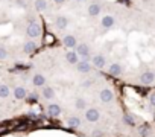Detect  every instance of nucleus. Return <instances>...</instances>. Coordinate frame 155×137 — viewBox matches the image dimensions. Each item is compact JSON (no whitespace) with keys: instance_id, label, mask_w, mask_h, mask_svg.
<instances>
[{"instance_id":"f8f14e48","label":"nucleus","mask_w":155,"mask_h":137,"mask_svg":"<svg viewBox=\"0 0 155 137\" xmlns=\"http://www.w3.org/2000/svg\"><path fill=\"white\" fill-rule=\"evenodd\" d=\"M46 76L43 75V73H35L34 76H32V84L35 85V87H44L46 85Z\"/></svg>"},{"instance_id":"a878e982","label":"nucleus","mask_w":155,"mask_h":137,"mask_svg":"<svg viewBox=\"0 0 155 137\" xmlns=\"http://www.w3.org/2000/svg\"><path fill=\"white\" fill-rule=\"evenodd\" d=\"M17 6H20V8H25L26 5H25V0H17Z\"/></svg>"},{"instance_id":"39448f33","label":"nucleus","mask_w":155,"mask_h":137,"mask_svg":"<svg viewBox=\"0 0 155 137\" xmlns=\"http://www.w3.org/2000/svg\"><path fill=\"white\" fill-rule=\"evenodd\" d=\"M140 82H141L143 85H152V84L155 82V73L150 72V70L143 72L141 76H140Z\"/></svg>"},{"instance_id":"412c9836","label":"nucleus","mask_w":155,"mask_h":137,"mask_svg":"<svg viewBox=\"0 0 155 137\" xmlns=\"http://www.w3.org/2000/svg\"><path fill=\"white\" fill-rule=\"evenodd\" d=\"M9 95H11V89L6 84H0V98L6 99V98H9Z\"/></svg>"},{"instance_id":"6ab92c4d","label":"nucleus","mask_w":155,"mask_h":137,"mask_svg":"<svg viewBox=\"0 0 155 137\" xmlns=\"http://www.w3.org/2000/svg\"><path fill=\"white\" fill-rule=\"evenodd\" d=\"M41 95H43V98H44V99L52 101V99L55 98V90H53L52 87H49V85H44V87H43V90H41Z\"/></svg>"},{"instance_id":"393cba45","label":"nucleus","mask_w":155,"mask_h":137,"mask_svg":"<svg viewBox=\"0 0 155 137\" xmlns=\"http://www.w3.org/2000/svg\"><path fill=\"white\" fill-rule=\"evenodd\" d=\"M91 135H93V137H104V131H101V129H94V131L91 132Z\"/></svg>"},{"instance_id":"b1692460","label":"nucleus","mask_w":155,"mask_h":137,"mask_svg":"<svg viewBox=\"0 0 155 137\" xmlns=\"http://www.w3.org/2000/svg\"><path fill=\"white\" fill-rule=\"evenodd\" d=\"M123 120H125V123H126L128 126H134V117H132V116L125 114V116H123Z\"/></svg>"},{"instance_id":"2eb2a0df","label":"nucleus","mask_w":155,"mask_h":137,"mask_svg":"<svg viewBox=\"0 0 155 137\" xmlns=\"http://www.w3.org/2000/svg\"><path fill=\"white\" fill-rule=\"evenodd\" d=\"M65 61L68 64H71V65H76L78 62H79V56H78V53L74 50H68L65 53Z\"/></svg>"},{"instance_id":"ddd939ff","label":"nucleus","mask_w":155,"mask_h":137,"mask_svg":"<svg viewBox=\"0 0 155 137\" xmlns=\"http://www.w3.org/2000/svg\"><path fill=\"white\" fill-rule=\"evenodd\" d=\"M47 114L52 116V117L59 116V114H61V107H59L58 104H55V102H50V104L47 105Z\"/></svg>"},{"instance_id":"4468645a","label":"nucleus","mask_w":155,"mask_h":137,"mask_svg":"<svg viewBox=\"0 0 155 137\" xmlns=\"http://www.w3.org/2000/svg\"><path fill=\"white\" fill-rule=\"evenodd\" d=\"M101 5L99 3H96V2H93V3H90L88 5V9H87V12H88V15L90 17H97L99 14H101Z\"/></svg>"},{"instance_id":"1a4fd4ad","label":"nucleus","mask_w":155,"mask_h":137,"mask_svg":"<svg viewBox=\"0 0 155 137\" xmlns=\"http://www.w3.org/2000/svg\"><path fill=\"white\" fill-rule=\"evenodd\" d=\"M12 95H14V98H15V99L23 101V99H26V98H28V90H26L23 85H17V87L12 90Z\"/></svg>"},{"instance_id":"aec40b11","label":"nucleus","mask_w":155,"mask_h":137,"mask_svg":"<svg viewBox=\"0 0 155 137\" xmlns=\"http://www.w3.org/2000/svg\"><path fill=\"white\" fill-rule=\"evenodd\" d=\"M81 119L79 117H76V116H71V117H68L67 119V125L70 126V128H73V129H78V128H79L81 126Z\"/></svg>"},{"instance_id":"a211bd4d","label":"nucleus","mask_w":155,"mask_h":137,"mask_svg":"<svg viewBox=\"0 0 155 137\" xmlns=\"http://www.w3.org/2000/svg\"><path fill=\"white\" fill-rule=\"evenodd\" d=\"M55 25H56V28H58L59 31H64V29H67V26H68V18H67L65 15H59V17L55 20Z\"/></svg>"},{"instance_id":"7ed1b4c3","label":"nucleus","mask_w":155,"mask_h":137,"mask_svg":"<svg viewBox=\"0 0 155 137\" xmlns=\"http://www.w3.org/2000/svg\"><path fill=\"white\" fill-rule=\"evenodd\" d=\"M99 119H101V111H99L97 108L91 107V108H87V110H85V120H87V122L94 123V122H97Z\"/></svg>"},{"instance_id":"dca6fc26","label":"nucleus","mask_w":155,"mask_h":137,"mask_svg":"<svg viewBox=\"0 0 155 137\" xmlns=\"http://www.w3.org/2000/svg\"><path fill=\"white\" fill-rule=\"evenodd\" d=\"M34 8L38 12H46L49 9V3L47 0H34Z\"/></svg>"},{"instance_id":"4be33fe9","label":"nucleus","mask_w":155,"mask_h":137,"mask_svg":"<svg viewBox=\"0 0 155 137\" xmlns=\"http://www.w3.org/2000/svg\"><path fill=\"white\" fill-rule=\"evenodd\" d=\"M74 108L76 110H87V101L84 98H76L74 101Z\"/></svg>"},{"instance_id":"6e6552de","label":"nucleus","mask_w":155,"mask_h":137,"mask_svg":"<svg viewBox=\"0 0 155 137\" xmlns=\"http://www.w3.org/2000/svg\"><path fill=\"white\" fill-rule=\"evenodd\" d=\"M91 64H93L96 68H104V67L107 65V58H105L104 55L97 53V55H94V56L91 58Z\"/></svg>"},{"instance_id":"f257e3e1","label":"nucleus","mask_w":155,"mask_h":137,"mask_svg":"<svg viewBox=\"0 0 155 137\" xmlns=\"http://www.w3.org/2000/svg\"><path fill=\"white\" fill-rule=\"evenodd\" d=\"M26 35L31 38V40H37L41 37V25L37 23V22H31L26 28Z\"/></svg>"},{"instance_id":"f3484780","label":"nucleus","mask_w":155,"mask_h":137,"mask_svg":"<svg viewBox=\"0 0 155 137\" xmlns=\"http://www.w3.org/2000/svg\"><path fill=\"white\" fill-rule=\"evenodd\" d=\"M108 72H110V75H113V76H120L122 72H123V68H122V65H120L119 62H113V64L108 67Z\"/></svg>"},{"instance_id":"20e7f679","label":"nucleus","mask_w":155,"mask_h":137,"mask_svg":"<svg viewBox=\"0 0 155 137\" xmlns=\"http://www.w3.org/2000/svg\"><path fill=\"white\" fill-rule=\"evenodd\" d=\"M99 99H101V102H104V104H111L113 101H114V93H113V90L111 89H102L101 90V93H99Z\"/></svg>"},{"instance_id":"5701e85b","label":"nucleus","mask_w":155,"mask_h":137,"mask_svg":"<svg viewBox=\"0 0 155 137\" xmlns=\"http://www.w3.org/2000/svg\"><path fill=\"white\" fill-rule=\"evenodd\" d=\"M8 58V49L5 46H0V61H5Z\"/></svg>"},{"instance_id":"0eeeda50","label":"nucleus","mask_w":155,"mask_h":137,"mask_svg":"<svg viewBox=\"0 0 155 137\" xmlns=\"http://www.w3.org/2000/svg\"><path fill=\"white\" fill-rule=\"evenodd\" d=\"M76 70L79 73H88L91 70V64L88 62V59H79V62L76 64Z\"/></svg>"},{"instance_id":"9b49d317","label":"nucleus","mask_w":155,"mask_h":137,"mask_svg":"<svg viewBox=\"0 0 155 137\" xmlns=\"http://www.w3.org/2000/svg\"><path fill=\"white\" fill-rule=\"evenodd\" d=\"M35 50H37V43H35L34 40L25 41V44H23V52H25L26 55H32Z\"/></svg>"},{"instance_id":"cd10ccee","label":"nucleus","mask_w":155,"mask_h":137,"mask_svg":"<svg viewBox=\"0 0 155 137\" xmlns=\"http://www.w3.org/2000/svg\"><path fill=\"white\" fill-rule=\"evenodd\" d=\"M53 2H55L56 5H62V3L65 2V0H53Z\"/></svg>"},{"instance_id":"f03ea898","label":"nucleus","mask_w":155,"mask_h":137,"mask_svg":"<svg viewBox=\"0 0 155 137\" xmlns=\"http://www.w3.org/2000/svg\"><path fill=\"white\" fill-rule=\"evenodd\" d=\"M74 52L78 53V56H81L82 59H88L90 58V53H91L90 52V46L87 43H78Z\"/></svg>"},{"instance_id":"9d476101","label":"nucleus","mask_w":155,"mask_h":137,"mask_svg":"<svg viewBox=\"0 0 155 137\" xmlns=\"http://www.w3.org/2000/svg\"><path fill=\"white\" fill-rule=\"evenodd\" d=\"M101 25H102V28H104V29H111V28L116 25V20H114V17H113V15L105 14V15L102 17V20H101Z\"/></svg>"},{"instance_id":"423d86ee","label":"nucleus","mask_w":155,"mask_h":137,"mask_svg":"<svg viewBox=\"0 0 155 137\" xmlns=\"http://www.w3.org/2000/svg\"><path fill=\"white\" fill-rule=\"evenodd\" d=\"M62 44L67 47V49H76V46H78V40H76V37L74 35H70V34H67V35H64L62 37Z\"/></svg>"},{"instance_id":"bb28decb","label":"nucleus","mask_w":155,"mask_h":137,"mask_svg":"<svg viewBox=\"0 0 155 137\" xmlns=\"http://www.w3.org/2000/svg\"><path fill=\"white\" fill-rule=\"evenodd\" d=\"M150 104L155 107V93H152V95H150Z\"/></svg>"},{"instance_id":"c85d7f7f","label":"nucleus","mask_w":155,"mask_h":137,"mask_svg":"<svg viewBox=\"0 0 155 137\" xmlns=\"http://www.w3.org/2000/svg\"><path fill=\"white\" fill-rule=\"evenodd\" d=\"M76 2H84V0H76Z\"/></svg>"}]
</instances>
